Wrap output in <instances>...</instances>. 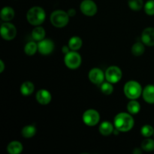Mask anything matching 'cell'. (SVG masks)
Returning <instances> with one entry per match:
<instances>
[{"label":"cell","instance_id":"cell-6","mask_svg":"<svg viewBox=\"0 0 154 154\" xmlns=\"http://www.w3.org/2000/svg\"><path fill=\"white\" fill-rule=\"evenodd\" d=\"M17 28L13 23L10 22H4L1 24L0 35L5 41H11L16 37Z\"/></svg>","mask_w":154,"mask_h":154},{"label":"cell","instance_id":"cell-29","mask_svg":"<svg viewBox=\"0 0 154 154\" xmlns=\"http://www.w3.org/2000/svg\"><path fill=\"white\" fill-rule=\"evenodd\" d=\"M144 10L149 16L154 15V0H148L144 5Z\"/></svg>","mask_w":154,"mask_h":154},{"label":"cell","instance_id":"cell-11","mask_svg":"<svg viewBox=\"0 0 154 154\" xmlns=\"http://www.w3.org/2000/svg\"><path fill=\"white\" fill-rule=\"evenodd\" d=\"M55 45L51 39L45 38L38 42V51L42 55H50L54 51Z\"/></svg>","mask_w":154,"mask_h":154},{"label":"cell","instance_id":"cell-28","mask_svg":"<svg viewBox=\"0 0 154 154\" xmlns=\"http://www.w3.org/2000/svg\"><path fill=\"white\" fill-rule=\"evenodd\" d=\"M141 133L144 138H150L154 134V128L151 125L146 124L141 129Z\"/></svg>","mask_w":154,"mask_h":154},{"label":"cell","instance_id":"cell-33","mask_svg":"<svg viewBox=\"0 0 154 154\" xmlns=\"http://www.w3.org/2000/svg\"><path fill=\"white\" fill-rule=\"evenodd\" d=\"M142 149L138 148V147H135L133 150H132V153L134 154H141L142 153Z\"/></svg>","mask_w":154,"mask_h":154},{"label":"cell","instance_id":"cell-25","mask_svg":"<svg viewBox=\"0 0 154 154\" xmlns=\"http://www.w3.org/2000/svg\"><path fill=\"white\" fill-rule=\"evenodd\" d=\"M128 5L131 10L134 11H139L144 8V1L143 0H129Z\"/></svg>","mask_w":154,"mask_h":154},{"label":"cell","instance_id":"cell-30","mask_svg":"<svg viewBox=\"0 0 154 154\" xmlns=\"http://www.w3.org/2000/svg\"><path fill=\"white\" fill-rule=\"evenodd\" d=\"M67 13L70 17H75L76 15V10L75 8H70L68 10Z\"/></svg>","mask_w":154,"mask_h":154},{"label":"cell","instance_id":"cell-4","mask_svg":"<svg viewBox=\"0 0 154 154\" xmlns=\"http://www.w3.org/2000/svg\"><path fill=\"white\" fill-rule=\"evenodd\" d=\"M69 18L70 17L66 11L63 10H56L51 14L50 20L51 24L56 28H63L68 25Z\"/></svg>","mask_w":154,"mask_h":154},{"label":"cell","instance_id":"cell-12","mask_svg":"<svg viewBox=\"0 0 154 154\" xmlns=\"http://www.w3.org/2000/svg\"><path fill=\"white\" fill-rule=\"evenodd\" d=\"M141 42L148 47L154 46V28L147 27L141 33Z\"/></svg>","mask_w":154,"mask_h":154},{"label":"cell","instance_id":"cell-23","mask_svg":"<svg viewBox=\"0 0 154 154\" xmlns=\"http://www.w3.org/2000/svg\"><path fill=\"white\" fill-rule=\"evenodd\" d=\"M144 44L141 42H136V43L134 44L132 47V54H133L135 57H140L142 54H144V51H145V46H144Z\"/></svg>","mask_w":154,"mask_h":154},{"label":"cell","instance_id":"cell-22","mask_svg":"<svg viewBox=\"0 0 154 154\" xmlns=\"http://www.w3.org/2000/svg\"><path fill=\"white\" fill-rule=\"evenodd\" d=\"M127 111L132 115L138 114L141 111V105L136 99H131L127 104Z\"/></svg>","mask_w":154,"mask_h":154},{"label":"cell","instance_id":"cell-5","mask_svg":"<svg viewBox=\"0 0 154 154\" xmlns=\"http://www.w3.org/2000/svg\"><path fill=\"white\" fill-rule=\"evenodd\" d=\"M82 63V59L80 54L77 51H71L68 54H65L64 63L69 69H77L81 66Z\"/></svg>","mask_w":154,"mask_h":154},{"label":"cell","instance_id":"cell-21","mask_svg":"<svg viewBox=\"0 0 154 154\" xmlns=\"http://www.w3.org/2000/svg\"><path fill=\"white\" fill-rule=\"evenodd\" d=\"M37 132V129L34 125H27L24 126L21 130L22 136L25 138H31L35 135Z\"/></svg>","mask_w":154,"mask_h":154},{"label":"cell","instance_id":"cell-13","mask_svg":"<svg viewBox=\"0 0 154 154\" xmlns=\"http://www.w3.org/2000/svg\"><path fill=\"white\" fill-rule=\"evenodd\" d=\"M35 99L36 101L40 105H47L51 102L52 96H51V93L48 90H45V89H42V90H39L36 93Z\"/></svg>","mask_w":154,"mask_h":154},{"label":"cell","instance_id":"cell-16","mask_svg":"<svg viewBox=\"0 0 154 154\" xmlns=\"http://www.w3.org/2000/svg\"><path fill=\"white\" fill-rule=\"evenodd\" d=\"M15 16L14 10L11 7L5 6L1 10L0 13V17L1 20L4 22H10L14 19Z\"/></svg>","mask_w":154,"mask_h":154},{"label":"cell","instance_id":"cell-18","mask_svg":"<svg viewBox=\"0 0 154 154\" xmlns=\"http://www.w3.org/2000/svg\"><path fill=\"white\" fill-rule=\"evenodd\" d=\"M20 93L23 96H29L35 91V85L31 81H24L20 86Z\"/></svg>","mask_w":154,"mask_h":154},{"label":"cell","instance_id":"cell-24","mask_svg":"<svg viewBox=\"0 0 154 154\" xmlns=\"http://www.w3.org/2000/svg\"><path fill=\"white\" fill-rule=\"evenodd\" d=\"M38 51V44L35 41L29 42L24 47V53L28 56H33Z\"/></svg>","mask_w":154,"mask_h":154},{"label":"cell","instance_id":"cell-31","mask_svg":"<svg viewBox=\"0 0 154 154\" xmlns=\"http://www.w3.org/2000/svg\"><path fill=\"white\" fill-rule=\"evenodd\" d=\"M70 51H71V49L69 47V45H64V46L62 48V52H63L64 54H68V53L70 52Z\"/></svg>","mask_w":154,"mask_h":154},{"label":"cell","instance_id":"cell-20","mask_svg":"<svg viewBox=\"0 0 154 154\" xmlns=\"http://www.w3.org/2000/svg\"><path fill=\"white\" fill-rule=\"evenodd\" d=\"M68 45L70 48L71 51H78L82 47L83 41L79 36H73L69 39Z\"/></svg>","mask_w":154,"mask_h":154},{"label":"cell","instance_id":"cell-9","mask_svg":"<svg viewBox=\"0 0 154 154\" xmlns=\"http://www.w3.org/2000/svg\"><path fill=\"white\" fill-rule=\"evenodd\" d=\"M80 10L85 16L93 17L97 13L98 7L93 0H83L80 5Z\"/></svg>","mask_w":154,"mask_h":154},{"label":"cell","instance_id":"cell-10","mask_svg":"<svg viewBox=\"0 0 154 154\" xmlns=\"http://www.w3.org/2000/svg\"><path fill=\"white\" fill-rule=\"evenodd\" d=\"M88 78L92 84L101 85L105 79V73L99 68H93L89 72Z\"/></svg>","mask_w":154,"mask_h":154},{"label":"cell","instance_id":"cell-14","mask_svg":"<svg viewBox=\"0 0 154 154\" xmlns=\"http://www.w3.org/2000/svg\"><path fill=\"white\" fill-rule=\"evenodd\" d=\"M142 97L147 103L154 104V84H149L143 89Z\"/></svg>","mask_w":154,"mask_h":154},{"label":"cell","instance_id":"cell-32","mask_svg":"<svg viewBox=\"0 0 154 154\" xmlns=\"http://www.w3.org/2000/svg\"><path fill=\"white\" fill-rule=\"evenodd\" d=\"M5 69V65L3 60H0V73H2L4 72Z\"/></svg>","mask_w":154,"mask_h":154},{"label":"cell","instance_id":"cell-19","mask_svg":"<svg viewBox=\"0 0 154 154\" xmlns=\"http://www.w3.org/2000/svg\"><path fill=\"white\" fill-rule=\"evenodd\" d=\"M45 35H46L45 29L41 26H37L32 31V38L35 42H38L45 39Z\"/></svg>","mask_w":154,"mask_h":154},{"label":"cell","instance_id":"cell-8","mask_svg":"<svg viewBox=\"0 0 154 154\" xmlns=\"http://www.w3.org/2000/svg\"><path fill=\"white\" fill-rule=\"evenodd\" d=\"M105 79L111 84H117L121 80L123 72L120 68L116 66H111L105 71Z\"/></svg>","mask_w":154,"mask_h":154},{"label":"cell","instance_id":"cell-26","mask_svg":"<svg viewBox=\"0 0 154 154\" xmlns=\"http://www.w3.org/2000/svg\"><path fill=\"white\" fill-rule=\"evenodd\" d=\"M141 149L146 152H151L154 150V139L146 138L141 143Z\"/></svg>","mask_w":154,"mask_h":154},{"label":"cell","instance_id":"cell-17","mask_svg":"<svg viewBox=\"0 0 154 154\" xmlns=\"http://www.w3.org/2000/svg\"><path fill=\"white\" fill-rule=\"evenodd\" d=\"M23 150L22 143L18 141H12L8 144L7 151L9 154H20Z\"/></svg>","mask_w":154,"mask_h":154},{"label":"cell","instance_id":"cell-34","mask_svg":"<svg viewBox=\"0 0 154 154\" xmlns=\"http://www.w3.org/2000/svg\"><path fill=\"white\" fill-rule=\"evenodd\" d=\"M153 138H154V134H153Z\"/></svg>","mask_w":154,"mask_h":154},{"label":"cell","instance_id":"cell-1","mask_svg":"<svg viewBox=\"0 0 154 154\" xmlns=\"http://www.w3.org/2000/svg\"><path fill=\"white\" fill-rule=\"evenodd\" d=\"M114 125L120 132H127L134 127L135 120L130 113L120 112L114 117Z\"/></svg>","mask_w":154,"mask_h":154},{"label":"cell","instance_id":"cell-7","mask_svg":"<svg viewBox=\"0 0 154 154\" xmlns=\"http://www.w3.org/2000/svg\"><path fill=\"white\" fill-rule=\"evenodd\" d=\"M83 122L87 126H96L100 121V114L95 109H88L85 111L82 116Z\"/></svg>","mask_w":154,"mask_h":154},{"label":"cell","instance_id":"cell-2","mask_svg":"<svg viewBox=\"0 0 154 154\" xmlns=\"http://www.w3.org/2000/svg\"><path fill=\"white\" fill-rule=\"evenodd\" d=\"M26 19L29 23L35 26L42 25L46 19L45 11L40 6H34L27 11Z\"/></svg>","mask_w":154,"mask_h":154},{"label":"cell","instance_id":"cell-27","mask_svg":"<svg viewBox=\"0 0 154 154\" xmlns=\"http://www.w3.org/2000/svg\"><path fill=\"white\" fill-rule=\"evenodd\" d=\"M101 91L103 94L106 95V96H109V95L112 94L114 92V87H113V84L106 81V82H103L100 86Z\"/></svg>","mask_w":154,"mask_h":154},{"label":"cell","instance_id":"cell-3","mask_svg":"<svg viewBox=\"0 0 154 154\" xmlns=\"http://www.w3.org/2000/svg\"><path fill=\"white\" fill-rule=\"evenodd\" d=\"M143 89L139 82L129 81L123 87V93L129 99H137L142 95Z\"/></svg>","mask_w":154,"mask_h":154},{"label":"cell","instance_id":"cell-15","mask_svg":"<svg viewBox=\"0 0 154 154\" xmlns=\"http://www.w3.org/2000/svg\"><path fill=\"white\" fill-rule=\"evenodd\" d=\"M114 129V123H111L109 121H103L99 125V131L100 134L103 136H109L113 133Z\"/></svg>","mask_w":154,"mask_h":154}]
</instances>
